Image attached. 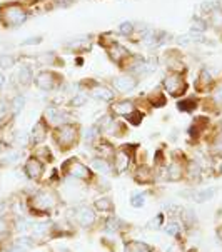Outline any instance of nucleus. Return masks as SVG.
<instances>
[{
	"label": "nucleus",
	"instance_id": "obj_45",
	"mask_svg": "<svg viewBox=\"0 0 222 252\" xmlns=\"http://www.w3.org/2000/svg\"><path fill=\"white\" fill-rule=\"evenodd\" d=\"M29 227H31V222H29L25 217H17V219L14 220V229L17 230V232H24V230H27Z\"/></svg>",
	"mask_w": 222,
	"mask_h": 252
},
{
	"label": "nucleus",
	"instance_id": "obj_50",
	"mask_svg": "<svg viewBox=\"0 0 222 252\" xmlns=\"http://www.w3.org/2000/svg\"><path fill=\"white\" fill-rule=\"evenodd\" d=\"M75 0H54V3L57 7H69V5H72Z\"/></svg>",
	"mask_w": 222,
	"mask_h": 252
},
{
	"label": "nucleus",
	"instance_id": "obj_49",
	"mask_svg": "<svg viewBox=\"0 0 222 252\" xmlns=\"http://www.w3.org/2000/svg\"><path fill=\"white\" fill-rule=\"evenodd\" d=\"M162 222H164V216L159 214L152 222H149V227H151V229H159L162 225Z\"/></svg>",
	"mask_w": 222,
	"mask_h": 252
},
{
	"label": "nucleus",
	"instance_id": "obj_5",
	"mask_svg": "<svg viewBox=\"0 0 222 252\" xmlns=\"http://www.w3.org/2000/svg\"><path fill=\"white\" fill-rule=\"evenodd\" d=\"M33 84H35L37 89H40V91H44V92H54L62 87L63 77L62 74H59V72H55L52 69H45V70H40L35 75Z\"/></svg>",
	"mask_w": 222,
	"mask_h": 252
},
{
	"label": "nucleus",
	"instance_id": "obj_17",
	"mask_svg": "<svg viewBox=\"0 0 222 252\" xmlns=\"http://www.w3.org/2000/svg\"><path fill=\"white\" fill-rule=\"evenodd\" d=\"M134 181L140 186H151L156 182V174L149 165H139L134 172Z\"/></svg>",
	"mask_w": 222,
	"mask_h": 252
},
{
	"label": "nucleus",
	"instance_id": "obj_20",
	"mask_svg": "<svg viewBox=\"0 0 222 252\" xmlns=\"http://www.w3.org/2000/svg\"><path fill=\"white\" fill-rule=\"evenodd\" d=\"M181 195L184 197H189L190 200H195V202H207L216 195V189H204V190H184L181 192Z\"/></svg>",
	"mask_w": 222,
	"mask_h": 252
},
{
	"label": "nucleus",
	"instance_id": "obj_33",
	"mask_svg": "<svg viewBox=\"0 0 222 252\" xmlns=\"http://www.w3.org/2000/svg\"><path fill=\"white\" fill-rule=\"evenodd\" d=\"M33 157H37V159L42 160V162H44V160L45 162H52L54 160L52 154H50L47 145H37L35 151H33Z\"/></svg>",
	"mask_w": 222,
	"mask_h": 252
},
{
	"label": "nucleus",
	"instance_id": "obj_36",
	"mask_svg": "<svg viewBox=\"0 0 222 252\" xmlns=\"http://www.w3.org/2000/svg\"><path fill=\"white\" fill-rule=\"evenodd\" d=\"M24 105H25V97L22 94H17L14 99L10 100V110H12V114H14V117L22 112Z\"/></svg>",
	"mask_w": 222,
	"mask_h": 252
},
{
	"label": "nucleus",
	"instance_id": "obj_25",
	"mask_svg": "<svg viewBox=\"0 0 222 252\" xmlns=\"http://www.w3.org/2000/svg\"><path fill=\"white\" fill-rule=\"evenodd\" d=\"M186 176L190 179L192 182L199 181L200 176H202V169H200V164L194 159H187L186 160Z\"/></svg>",
	"mask_w": 222,
	"mask_h": 252
},
{
	"label": "nucleus",
	"instance_id": "obj_2",
	"mask_svg": "<svg viewBox=\"0 0 222 252\" xmlns=\"http://www.w3.org/2000/svg\"><path fill=\"white\" fill-rule=\"evenodd\" d=\"M31 17L27 7L19 2H5L0 5V24L5 29H15L24 25Z\"/></svg>",
	"mask_w": 222,
	"mask_h": 252
},
{
	"label": "nucleus",
	"instance_id": "obj_3",
	"mask_svg": "<svg viewBox=\"0 0 222 252\" xmlns=\"http://www.w3.org/2000/svg\"><path fill=\"white\" fill-rule=\"evenodd\" d=\"M52 139L61 152H67L74 149L80 140V126L75 122H65L55 127L52 132Z\"/></svg>",
	"mask_w": 222,
	"mask_h": 252
},
{
	"label": "nucleus",
	"instance_id": "obj_11",
	"mask_svg": "<svg viewBox=\"0 0 222 252\" xmlns=\"http://www.w3.org/2000/svg\"><path fill=\"white\" fill-rule=\"evenodd\" d=\"M45 165L42 160H38L37 157L31 156L24 164V174L27 176L31 181H40L42 176H44Z\"/></svg>",
	"mask_w": 222,
	"mask_h": 252
},
{
	"label": "nucleus",
	"instance_id": "obj_55",
	"mask_svg": "<svg viewBox=\"0 0 222 252\" xmlns=\"http://www.w3.org/2000/svg\"><path fill=\"white\" fill-rule=\"evenodd\" d=\"M2 167H3V164H2V162H0V170H2Z\"/></svg>",
	"mask_w": 222,
	"mask_h": 252
},
{
	"label": "nucleus",
	"instance_id": "obj_9",
	"mask_svg": "<svg viewBox=\"0 0 222 252\" xmlns=\"http://www.w3.org/2000/svg\"><path fill=\"white\" fill-rule=\"evenodd\" d=\"M50 132V127L49 124L45 122V119H38V121L35 122V126L32 127L31 130V135H29V144L32 145V147H37V145H42L45 142L47 135H49Z\"/></svg>",
	"mask_w": 222,
	"mask_h": 252
},
{
	"label": "nucleus",
	"instance_id": "obj_27",
	"mask_svg": "<svg viewBox=\"0 0 222 252\" xmlns=\"http://www.w3.org/2000/svg\"><path fill=\"white\" fill-rule=\"evenodd\" d=\"M91 165H92V169L95 170V172L104 174V176L114 172V164L110 160H107V159H100V157H97V159L92 160Z\"/></svg>",
	"mask_w": 222,
	"mask_h": 252
},
{
	"label": "nucleus",
	"instance_id": "obj_18",
	"mask_svg": "<svg viewBox=\"0 0 222 252\" xmlns=\"http://www.w3.org/2000/svg\"><path fill=\"white\" fill-rule=\"evenodd\" d=\"M94 147H95V151L99 152V157L100 159H107L112 162L114 157H115V147L110 142H107V140H104L102 137H99L94 142Z\"/></svg>",
	"mask_w": 222,
	"mask_h": 252
},
{
	"label": "nucleus",
	"instance_id": "obj_14",
	"mask_svg": "<svg viewBox=\"0 0 222 252\" xmlns=\"http://www.w3.org/2000/svg\"><path fill=\"white\" fill-rule=\"evenodd\" d=\"M186 177V160L181 162L179 159H174L165 169V179L169 182H181Z\"/></svg>",
	"mask_w": 222,
	"mask_h": 252
},
{
	"label": "nucleus",
	"instance_id": "obj_26",
	"mask_svg": "<svg viewBox=\"0 0 222 252\" xmlns=\"http://www.w3.org/2000/svg\"><path fill=\"white\" fill-rule=\"evenodd\" d=\"M12 119H14V114L10 110V100L0 99V129H3Z\"/></svg>",
	"mask_w": 222,
	"mask_h": 252
},
{
	"label": "nucleus",
	"instance_id": "obj_10",
	"mask_svg": "<svg viewBox=\"0 0 222 252\" xmlns=\"http://www.w3.org/2000/svg\"><path fill=\"white\" fill-rule=\"evenodd\" d=\"M42 117L45 119V122L49 124V127L55 129V127H59V126H62V124L67 122L65 119L69 117V112H67V110H63L62 107L50 105V107H47L44 110V115H42Z\"/></svg>",
	"mask_w": 222,
	"mask_h": 252
},
{
	"label": "nucleus",
	"instance_id": "obj_31",
	"mask_svg": "<svg viewBox=\"0 0 222 252\" xmlns=\"http://www.w3.org/2000/svg\"><path fill=\"white\" fill-rule=\"evenodd\" d=\"M94 209H95L97 212H105V214H110V212H114V202L110 197H99L94 200Z\"/></svg>",
	"mask_w": 222,
	"mask_h": 252
},
{
	"label": "nucleus",
	"instance_id": "obj_19",
	"mask_svg": "<svg viewBox=\"0 0 222 252\" xmlns=\"http://www.w3.org/2000/svg\"><path fill=\"white\" fill-rule=\"evenodd\" d=\"M33 79H35L33 69L31 65H27V63H22V65L19 67V72H17V82H19V85L24 89L31 87L33 84Z\"/></svg>",
	"mask_w": 222,
	"mask_h": 252
},
{
	"label": "nucleus",
	"instance_id": "obj_4",
	"mask_svg": "<svg viewBox=\"0 0 222 252\" xmlns=\"http://www.w3.org/2000/svg\"><path fill=\"white\" fill-rule=\"evenodd\" d=\"M162 87H164V92L172 99H182L189 91L186 74H179V72H167V75L162 79Z\"/></svg>",
	"mask_w": 222,
	"mask_h": 252
},
{
	"label": "nucleus",
	"instance_id": "obj_39",
	"mask_svg": "<svg viewBox=\"0 0 222 252\" xmlns=\"http://www.w3.org/2000/svg\"><path fill=\"white\" fill-rule=\"evenodd\" d=\"M5 156H2V164L5 165V164H15V162H19L20 159V152L19 151H15V149H7L5 152Z\"/></svg>",
	"mask_w": 222,
	"mask_h": 252
},
{
	"label": "nucleus",
	"instance_id": "obj_22",
	"mask_svg": "<svg viewBox=\"0 0 222 252\" xmlns=\"http://www.w3.org/2000/svg\"><path fill=\"white\" fill-rule=\"evenodd\" d=\"M200 105V99L195 95H189V97H182V99L177 100V110L181 112H186V114H192L197 110V107Z\"/></svg>",
	"mask_w": 222,
	"mask_h": 252
},
{
	"label": "nucleus",
	"instance_id": "obj_6",
	"mask_svg": "<svg viewBox=\"0 0 222 252\" xmlns=\"http://www.w3.org/2000/svg\"><path fill=\"white\" fill-rule=\"evenodd\" d=\"M62 172H65L67 176L75 177L79 181H85V182H91L94 177V172L91 167H87L85 164H82L79 159L72 157V159H67L62 164Z\"/></svg>",
	"mask_w": 222,
	"mask_h": 252
},
{
	"label": "nucleus",
	"instance_id": "obj_28",
	"mask_svg": "<svg viewBox=\"0 0 222 252\" xmlns=\"http://www.w3.org/2000/svg\"><path fill=\"white\" fill-rule=\"evenodd\" d=\"M147 104L151 105V107L160 109L167 104V95H165V92H162V91H154L147 95Z\"/></svg>",
	"mask_w": 222,
	"mask_h": 252
},
{
	"label": "nucleus",
	"instance_id": "obj_7",
	"mask_svg": "<svg viewBox=\"0 0 222 252\" xmlns=\"http://www.w3.org/2000/svg\"><path fill=\"white\" fill-rule=\"evenodd\" d=\"M137 85H139V77L132 74H122L110 80V87H112V91L115 94H129L132 91H135Z\"/></svg>",
	"mask_w": 222,
	"mask_h": 252
},
{
	"label": "nucleus",
	"instance_id": "obj_34",
	"mask_svg": "<svg viewBox=\"0 0 222 252\" xmlns=\"http://www.w3.org/2000/svg\"><path fill=\"white\" fill-rule=\"evenodd\" d=\"M105 229L110 230V232H121V230L126 229V222H122L119 217H109L105 220Z\"/></svg>",
	"mask_w": 222,
	"mask_h": 252
},
{
	"label": "nucleus",
	"instance_id": "obj_30",
	"mask_svg": "<svg viewBox=\"0 0 222 252\" xmlns=\"http://www.w3.org/2000/svg\"><path fill=\"white\" fill-rule=\"evenodd\" d=\"M35 61L40 62L42 65H55V67L63 65V61H61V57H59L55 52H45V54L38 55Z\"/></svg>",
	"mask_w": 222,
	"mask_h": 252
},
{
	"label": "nucleus",
	"instance_id": "obj_29",
	"mask_svg": "<svg viewBox=\"0 0 222 252\" xmlns=\"http://www.w3.org/2000/svg\"><path fill=\"white\" fill-rule=\"evenodd\" d=\"M204 19L207 20V25L211 29H214V31L217 32H222V7L221 8H217V10L214 12H211L207 17H204Z\"/></svg>",
	"mask_w": 222,
	"mask_h": 252
},
{
	"label": "nucleus",
	"instance_id": "obj_16",
	"mask_svg": "<svg viewBox=\"0 0 222 252\" xmlns=\"http://www.w3.org/2000/svg\"><path fill=\"white\" fill-rule=\"evenodd\" d=\"M135 107H137V105H135L134 100H129V99L115 100L110 104V114H112V117H124L126 119Z\"/></svg>",
	"mask_w": 222,
	"mask_h": 252
},
{
	"label": "nucleus",
	"instance_id": "obj_56",
	"mask_svg": "<svg viewBox=\"0 0 222 252\" xmlns=\"http://www.w3.org/2000/svg\"><path fill=\"white\" fill-rule=\"evenodd\" d=\"M187 252H192V251H187Z\"/></svg>",
	"mask_w": 222,
	"mask_h": 252
},
{
	"label": "nucleus",
	"instance_id": "obj_46",
	"mask_svg": "<svg viewBox=\"0 0 222 252\" xmlns=\"http://www.w3.org/2000/svg\"><path fill=\"white\" fill-rule=\"evenodd\" d=\"M15 244H17V246H20V247H24L25 251L32 249V247L35 246V244H33V239H32V237H19V239L15 241Z\"/></svg>",
	"mask_w": 222,
	"mask_h": 252
},
{
	"label": "nucleus",
	"instance_id": "obj_54",
	"mask_svg": "<svg viewBox=\"0 0 222 252\" xmlns=\"http://www.w3.org/2000/svg\"><path fill=\"white\" fill-rule=\"evenodd\" d=\"M3 85H5V77H3L2 70H0V91L3 89Z\"/></svg>",
	"mask_w": 222,
	"mask_h": 252
},
{
	"label": "nucleus",
	"instance_id": "obj_32",
	"mask_svg": "<svg viewBox=\"0 0 222 252\" xmlns=\"http://www.w3.org/2000/svg\"><path fill=\"white\" fill-rule=\"evenodd\" d=\"M124 252H152V247L147 246L146 242L140 241H129L124 246Z\"/></svg>",
	"mask_w": 222,
	"mask_h": 252
},
{
	"label": "nucleus",
	"instance_id": "obj_52",
	"mask_svg": "<svg viewBox=\"0 0 222 252\" xmlns=\"http://www.w3.org/2000/svg\"><path fill=\"white\" fill-rule=\"evenodd\" d=\"M38 2V0H19V3H22L24 7H32V5H35V3Z\"/></svg>",
	"mask_w": 222,
	"mask_h": 252
},
{
	"label": "nucleus",
	"instance_id": "obj_51",
	"mask_svg": "<svg viewBox=\"0 0 222 252\" xmlns=\"http://www.w3.org/2000/svg\"><path fill=\"white\" fill-rule=\"evenodd\" d=\"M5 252H27V251H25V249H24V247L17 246V244H15V242H14V244H12L10 247H8V249H7Z\"/></svg>",
	"mask_w": 222,
	"mask_h": 252
},
{
	"label": "nucleus",
	"instance_id": "obj_8",
	"mask_svg": "<svg viewBox=\"0 0 222 252\" xmlns=\"http://www.w3.org/2000/svg\"><path fill=\"white\" fill-rule=\"evenodd\" d=\"M105 54H107V57L110 59V62H114L115 65H119L121 69H124V65H126V62L130 59L132 52L127 47H124L121 42L115 40L114 44H110L107 49H105Z\"/></svg>",
	"mask_w": 222,
	"mask_h": 252
},
{
	"label": "nucleus",
	"instance_id": "obj_21",
	"mask_svg": "<svg viewBox=\"0 0 222 252\" xmlns=\"http://www.w3.org/2000/svg\"><path fill=\"white\" fill-rule=\"evenodd\" d=\"M65 49L72 50V52H85L87 49H91V37L89 35H84V37H74L70 38L69 42L63 44Z\"/></svg>",
	"mask_w": 222,
	"mask_h": 252
},
{
	"label": "nucleus",
	"instance_id": "obj_12",
	"mask_svg": "<svg viewBox=\"0 0 222 252\" xmlns=\"http://www.w3.org/2000/svg\"><path fill=\"white\" fill-rule=\"evenodd\" d=\"M165 59V65H167L169 72H179V74H186L187 65L182 61V55L179 50H167L164 55Z\"/></svg>",
	"mask_w": 222,
	"mask_h": 252
},
{
	"label": "nucleus",
	"instance_id": "obj_23",
	"mask_svg": "<svg viewBox=\"0 0 222 252\" xmlns=\"http://www.w3.org/2000/svg\"><path fill=\"white\" fill-rule=\"evenodd\" d=\"M209 126H211V119L204 117V115L202 117H195L194 122H192V126H190V129H189V135L190 137L199 139L200 135L209 129Z\"/></svg>",
	"mask_w": 222,
	"mask_h": 252
},
{
	"label": "nucleus",
	"instance_id": "obj_41",
	"mask_svg": "<svg viewBox=\"0 0 222 252\" xmlns=\"http://www.w3.org/2000/svg\"><path fill=\"white\" fill-rule=\"evenodd\" d=\"M192 32H200V33H204L209 29V25H207V20L204 19V17H194L192 19Z\"/></svg>",
	"mask_w": 222,
	"mask_h": 252
},
{
	"label": "nucleus",
	"instance_id": "obj_35",
	"mask_svg": "<svg viewBox=\"0 0 222 252\" xmlns=\"http://www.w3.org/2000/svg\"><path fill=\"white\" fill-rule=\"evenodd\" d=\"M221 7H222V0H209V2L200 3V12H202V17H207L211 12H214Z\"/></svg>",
	"mask_w": 222,
	"mask_h": 252
},
{
	"label": "nucleus",
	"instance_id": "obj_42",
	"mask_svg": "<svg viewBox=\"0 0 222 252\" xmlns=\"http://www.w3.org/2000/svg\"><path fill=\"white\" fill-rule=\"evenodd\" d=\"M179 216H181V220H182L181 224H184L187 229L192 227V225H195V216L192 211H184V209H182Z\"/></svg>",
	"mask_w": 222,
	"mask_h": 252
},
{
	"label": "nucleus",
	"instance_id": "obj_43",
	"mask_svg": "<svg viewBox=\"0 0 222 252\" xmlns=\"http://www.w3.org/2000/svg\"><path fill=\"white\" fill-rule=\"evenodd\" d=\"M165 225V232L169 234V236H172V237H179V234H181V229H182V224H179L177 220H169L167 224H164Z\"/></svg>",
	"mask_w": 222,
	"mask_h": 252
},
{
	"label": "nucleus",
	"instance_id": "obj_44",
	"mask_svg": "<svg viewBox=\"0 0 222 252\" xmlns=\"http://www.w3.org/2000/svg\"><path fill=\"white\" fill-rule=\"evenodd\" d=\"M87 99H89V94L84 91H79V92H75V97L72 99L70 105L72 107H82V105H85Z\"/></svg>",
	"mask_w": 222,
	"mask_h": 252
},
{
	"label": "nucleus",
	"instance_id": "obj_15",
	"mask_svg": "<svg viewBox=\"0 0 222 252\" xmlns=\"http://www.w3.org/2000/svg\"><path fill=\"white\" fill-rule=\"evenodd\" d=\"M74 216H75L77 224L82 225V227H91V225L95 224V212H94V209L89 206L75 207Z\"/></svg>",
	"mask_w": 222,
	"mask_h": 252
},
{
	"label": "nucleus",
	"instance_id": "obj_24",
	"mask_svg": "<svg viewBox=\"0 0 222 252\" xmlns=\"http://www.w3.org/2000/svg\"><path fill=\"white\" fill-rule=\"evenodd\" d=\"M91 95L95 97V99H99V100H104V102H114V99H115V92L112 91V87L100 85V84H97L95 87L92 89Z\"/></svg>",
	"mask_w": 222,
	"mask_h": 252
},
{
	"label": "nucleus",
	"instance_id": "obj_13",
	"mask_svg": "<svg viewBox=\"0 0 222 252\" xmlns=\"http://www.w3.org/2000/svg\"><path fill=\"white\" fill-rule=\"evenodd\" d=\"M216 85V80L212 79L211 72H209L207 69H200L199 74H197V79H195L194 82V89L197 94H207L211 92L212 89H214Z\"/></svg>",
	"mask_w": 222,
	"mask_h": 252
},
{
	"label": "nucleus",
	"instance_id": "obj_1",
	"mask_svg": "<svg viewBox=\"0 0 222 252\" xmlns=\"http://www.w3.org/2000/svg\"><path fill=\"white\" fill-rule=\"evenodd\" d=\"M59 195L52 189H40L27 199V211L32 216H49L57 207Z\"/></svg>",
	"mask_w": 222,
	"mask_h": 252
},
{
	"label": "nucleus",
	"instance_id": "obj_53",
	"mask_svg": "<svg viewBox=\"0 0 222 252\" xmlns=\"http://www.w3.org/2000/svg\"><path fill=\"white\" fill-rule=\"evenodd\" d=\"M7 149H8V145H7V142H5V140H2V139H0V156H2V154H3V152H5V151H7Z\"/></svg>",
	"mask_w": 222,
	"mask_h": 252
},
{
	"label": "nucleus",
	"instance_id": "obj_47",
	"mask_svg": "<svg viewBox=\"0 0 222 252\" xmlns=\"http://www.w3.org/2000/svg\"><path fill=\"white\" fill-rule=\"evenodd\" d=\"M144 204H146V195H144V194H134V195H132V199H130V206L132 207L139 209V207H142Z\"/></svg>",
	"mask_w": 222,
	"mask_h": 252
},
{
	"label": "nucleus",
	"instance_id": "obj_48",
	"mask_svg": "<svg viewBox=\"0 0 222 252\" xmlns=\"http://www.w3.org/2000/svg\"><path fill=\"white\" fill-rule=\"evenodd\" d=\"M42 40H44V37L42 35H37V37H29L27 40H24L22 42V45H38V44H42Z\"/></svg>",
	"mask_w": 222,
	"mask_h": 252
},
{
	"label": "nucleus",
	"instance_id": "obj_37",
	"mask_svg": "<svg viewBox=\"0 0 222 252\" xmlns=\"http://www.w3.org/2000/svg\"><path fill=\"white\" fill-rule=\"evenodd\" d=\"M126 121L130 124V126H134V127H137V126H140L142 124V121H144V112L140 110L139 107H135L132 112L127 115L126 117Z\"/></svg>",
	"mask_w": 222,
	"mask_h": 252
},
{
	"label": "nucleus",
	"instance_id": "obj_57",
	"mask_svg": "<svg viewBox=\"0 0 222 252\" xmlns=\"http://www.w3.org/2000/svg\"><path fill=\"white\" fill-rule=\"evenodd\" d=\"M221 37H222V32H221Z\"/></svg>",
	"mask_w": 222,
	"mask_h": 252
},
{
	"label": "nucleus",
	"instance_id": "obj_40",
	"mask_svg": "<svg viewBox=\"0 0 222 252\" xmlns=\"http://www.w3.org/2000/svg\"><path fill=\"white\" fill-rule=\"evenodd\" d=\"M135 31H137V25L134 22H122L119 25V33H122L124 37H134Z\"/></svg>",
	"mask_w": 222,
	"mask_h": 252
},
{
	"label": "nucleus",
	"instance_id": "obj_38",
	"mask_svg": "<svg viewBox=\"0 0 222 252\" xmlns=\"http://www.w3.org/2000/svg\"><path fill=\"white\" fill-rule=\"evenodd\" d=\"M17 63V57L10 54H0V70H8Z\"/></svg>",
	"mask_w": 222,
	"mask_h": 252
}]
</instances>
